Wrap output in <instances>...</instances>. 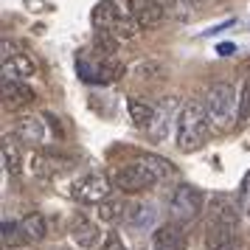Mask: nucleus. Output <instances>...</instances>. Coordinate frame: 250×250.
<instances>
[{"label":"nucleus","mask_w":250,"mask_h":250,"mask_svg":"<svg viewBox=\"0 0 250 250\" xmlns=\"http://www.w3.org/2000/svg\"><path fill=\"white\" fill-rule=\"evenodd\" d=\"M211 138V124L205 115V104L191 99L180 107V118H177V149L180 152H197L203 149Z\"/></svg>","instance_id":"f257e3e1"},{"label":"nucleus","mask_w":250,"mask_h":250,"mask_svg":"<svg viewBox=\"0 0 250 250\" xmlns=\"http://www.w3.org/2000/svg\"><path fill=\"white\" fill-rule=\"evenodd\" d=\"M203 104H205V115H208L211 129L225 132V129H230L233 124H239V96L233 93L230 84L219 82L214 87H208Z\"/></svg>","instance_id":"f03ea898"},{"label":"nucleus","mask_w":250,"mask_h":250,"mask_svg":"<svg viewBox=\"0 0 250 250\" xmlns=\"http://www.w3.org/2000/svg\"><path fill=\"white\" fill-rule=\"evenodd\" d=\"M110 191H113V183L107 174H82L79 180L73 183V191L70 197L76 203H84V205H102L110 200Z\"/></svg>","instance_id":"7ed1b4c3"},{"label":"nucleus","mask_w":250,"mask_h":250,"mask_svg":"<svg viewBox=\"0 0 250 250\" xmlns=\"http://www.w3.org/2000/svg\"><path fill=\"white\" fill-rule=\"evenodd\" d=\"M203 203H205L203 191H200L197 186L183 183V186H177V188H174V194H171L169 211H171V216H174V222H180V225H183V222L194 219V216L203 211Z\"/></svg>","instance_id":"20e7f679"},{"label":"nucleus","mask_w":250,"mask_h":250,"mask_svg":"<svg viewBox=\"0 0 250 250\" xmlns=\"http://www.w3.org/2000/svg\"><path fill=\"white\" fill-rule=\"evenodd\" d=\"M115 188L124 194H141V191H149V188H155V183L158 177L149 171V166H144L141 160L138 163H126L121 169L115 171Z\"/></svg>","instance_id":"39448f33"},{"label":"nucleus","mask_w":250,"mask_h":250,"mask_svg":"<svg viewBox=\"0 0 250 250\" xmlns=\"http://www.w3.org/2000/svg\"><path fill=\"white\" fill-rule=\"evenodd\" d=\"M177 107H180V104H177L174 96H166V99L158 104V110H155V121H152V126L146 129L152 141H163V138H169L171 124L177 126V118H180V110H177Z\"/></svg>","instance_id":"423d86ee"},{"label":"nucleus","mask_w":250,"mask_h":250,"mask_svg":"<svg viewBox=\"0 0 250 250\" xmlns=\"http://www.w3.org/2000/svg\"><path fill=\"white\" fill-rule=\"evenodd\" d=\"M188 248V236H186V228L180 222H163L155 228L152 233V250H186Z\"/></svg>","instance_id":"0eeeda50"},{"label":"nucleus","mask_w":250,"mask_h":250,"mask_svg":"<svg viewBox=\"0 0 250 250\" xmlns=\"http://www.w3.org/2000/svg\"><path fill=\"white\" fill-rule=\"evenodd\" d=\"M239 214H242L239 200L228 197V194H214V197H211V219H208V222L228 225V228H236L239 230Z\"/></svg>","instance_id":"6e6552de"},{"label":"nucleus","mask_w":250,"mask_h":250,"mask_svg":"<svg viewBox=\"0 0 250 250\" xmlns=\"http://www.w3.org/2000/svg\"><path fill=\"white\" fill-rule=\"evenodd\" d=\"M126 6H129V14L138 20L141 28H158L166 17V9L158 0H126Z\"/></svg>","instance_id":"1a4fd4ad"},{"label":"nucleus","mask_w":250,"mask_h":250,"mask_svg":"<svg viewBox=\"0 0 250 250\" xmlns=\"http://www.w3.org/2000/svg\"><path fill=\"white\" fill-rule=\"evenodd\" d=\"M20 144L25 146H40L42 144V138H45V124H42V118H37V115H20L17 121H14V132H12Z\"/></svg>","instance_id":"9d476101"},{"label":"nucleus","mask_w":250,"mask_h":250,"mask_svg":"<svg viewBox=\"0 0 250 250\" xmlns=\"http://www.w3.org/2000/svg\"><path fill=\"white\" fill-rule=\"evenodd\" d=\"M205 248L208 250H236V228L208 222V228H205Z\"/></svg>","instance_id":"9b49d317"},{"label":"nucleus","mask_w":250,"mask_h":250,"mask_svg":"<svg viewBox=\"0 0 250 250\" xmlns=\"http://www.w3.org/2000/svg\"><path fill=\"white\" fill-rule=\"evenodd\" d=\"M31 99H34V93L28 84L3 73V102H6V107H20V104H28Z\"/></svg>","instance_id":"f8f14e48"},{"label":"nucleus","mask_w":250,"mask_h":250,"mask_svg":"<svg viewBox=\"0 0 250 250\" xmlns=\"http://www.w3.org/2000/svg\"><path fill=\"white\" fill-rule=\"evenodd\" d=\"M121 9L115 6L113 0H99L96 6H93V14H90V23H93V28L96 31H110L115 25V20L121 17Z\"/></svg>","instance_id":"ddd939ff"},{"label":"nucleus","mask_w":250,"mask_h":250,"mask_svg":"<svg viewBox=\"0 0 250 250\" xmlns=\"http://www.w3.org/2000/svg\"><path fill=\"white\" fill-rule=\"evenodd\" d=\"M20 236H23V242H28V245H37V242H42L48 233L45 228V216L37 214V211H31V214H25L20 222Z\"/></svg>","instance_id":"4468645a"},{"label":"nucleus","mask_w":250,"mask_h":250,"mask_svg":"<svg viewBox=\"0 0 250 250\" xmlns=\"http://www.w3.org/2000/svg\"><path fill=\"white\" fill-rule=\"evenodd\" d=\"M124 222L132 230H146L152 222H155V205L149 203H132L124 211Z\"/></svg>","instance_id":"2eb2a0df"},{"label":"nucleus","mask_w":250,"mask_h":250,"mask_svg":"<svg viewBox=\"0 0 250 250\" xmlns=\"http://www.w3.org/2000/svg\"><path fill=\"white\" fill-rule=\"evenodd\" d=\"M126 110H129V118H132V124L141 126V129H149L152 121H155V104L144 102V99H138V96H129L126 99Z\"/></svg>","instance_id":"dca6fc26"},{"label":"nucleus","mask_w":250,"mask_h":250,"mask_svg":"<svg viewBox=\"0 0 250 250\" xmlns=\"http://www.w3.org/2000/svg\"><path fill=\"white\" fill-rule=\"evenodd\" d=\"M20 141L14 135H3V144H0V158H3V169L9 174H20L23 169V155H20Z\"/></svg>","instance_id":"f3484780"},{"label":"nucleus","mask_w":250,"mask_h":250,"mask_svg":"<svg viewBox=\"0 0 250 250\" xmlns=\"http://www.w3.org/2000/svg\"><path fill=\"white\" fill-rule=\"evenodd\" d=\"M3 73H9L14 79L25 82L37 73V62H34V57H28V54H17L9 65H3Z\"/></svg>","instance_id":"a211bd4d"},{"label":"nucleus","mask_w":250,"mask_h":250,"mask_svg":"<svg viewBox=\"0 0 250 250\" xmlns=\"http://www.w3.org/2000/svg\"><path fill=\"white\" fill-rule=\"evenodd\" d=\"M73 242L79 245V248H96L99 245V239H102V233H99V228L93 225V222H87V219H79L76 225H73Z\"/></svg>","instance_id":"6ab92c4d"},{"label":"nucleus","mask_w":250,"mask_h":250,"mask_svg":"<svg viewBox=\"0 0 250 250\" xmlns=\"http://www.w3.org/2000/svg\"><path fill=\"white\" fill-rule=\"evenodd\" d=\"M138 31H141V25H138V20L132 17V14H121V17L115 20V25L110 28V34H113L118 42H129V40H135Z\"/></svg>","instance_id":"aec40b11"},{"label":"nucleus","mask_w":250,"mask_h":250,"mask_svg":"<svg viewBox=\"0 0 250 250\" xmlns=\"http://www.w3.org/2000/svg\"><path fill=\"white\" fill-rule=\"evenodd\" d=\"M141 163H144V166H149V171H152L158 180H166V177H171V174L177 171L171 160L160 158V155H144V158H141Z\"/></svg>","instance_id":"412c9836"},{"label":"nucleus","mask_w":250,"mask_h":250,"mask_svg":"<svg viewBox=\"0 0 250 250\" xmlns=\"http://www.w3.org/2000/svg\"><path fill=\"white\" fill-rule=\"evenodd\" d=\"M93 51H99L102 59H113V54L118 51V40L110 31H96L93 34Z\"/></svg>","instance_id":"4be33fe9"},{"label":"nucleus","mask_w":250,"mask_h":250,"mask_svg":"<svg viewBox=\"0 0 250 250\" xmlns=\"http://www.w3.org/2000/svg\"><path fill=\"white\" fill-rule=\"evenodd\" d=\"M124 203H121V200H107V203H102L99 205V211H96V214H99V219H102V222H115V219H124Z\"/></svg>","instance_id":"5701e85b"},{"label":"nucleus","mask_w":250,"mask_h":250,"mask_svg":"<svg viewBox=\"0 0 250 250\" xmlns=\"http://www.w3.org/2000/svg\"><path fill=\"white\" fill-rule=\"evenodd\" d=\"M250 118V79H245L242 90H239V124H245Z\"/></svg>","instance_id":"b1692460"},{"label":"nucleus","mask_w":250,"mask_h":250,"mask_svg":"<svg viewBox=\"0 0 250 250\" xmlns=\"http://www.w3.org/2000/svg\"><path fill=\"white\" fill-rule=\"evenodd\" d=\"M239 205L250 208V171L242 177V186H239Z\"/></svg>","instance_id":"393cba45"},{"label":"nucleus","mask_w":250,"mask_h":250,"mask_svg":"<svg viewBox=\"0 0 250 250\" xmlns=\"http://www.w3.org/2000/svg\"><path fill=\"white\" fill-rule=\"evenodd\" d=\"M102 250H126V248H124V239L118 236V233H107Z\"/></svg>","instance_id":"a878e982"},{"label":"nucleus","mask_w":250,"mask_h":250,"mask_svg":"<svg viewBox=\"0 0 250 250\" xmlns=\"http://www.w3.org/2000/svg\"><path fill=\"white\" fill-rule=\"evenodd\" d=\"M138 73H141L144 79H155L160 73V65H155V62H141V65H138Z\"/></svg>","instance_id":"bb28decb"},{"label":"nucleus","mask_w":250,"mask_h":250,"mask_svg":"<svg viewBox=\"0 0 250 250\" xmlns=\"http://www.w3.org/2000/svg\"><path fill=\"white\" fill-rule=\"evenodd\" d=\"M230 51H233V45H228V42H225V45H219V54H222V57H228Z\"/></svg>","instance_id":"cd10ccee"},{"label":"nucleus","mask_w":250,"mask_h":250,"mask_svg":"<svg viewBox=\"0 0 250 250\" xmlns=\"http://www.w3.org/2000/svg\"><path fill=\"white\" fill-rule=\"evenodd\" d=\"M183 3H188V6H194V3H200V0H183Z\"/></svg>","instance_id":"c85d7f7f"},{"label":"nucleus","mask_w":250,"mask_h":250,"mask_svg":"<svg viewBox=\"0 0 250 250\" xmlns=\"http://www.w3.org/2000/svg\"><path fill=\"white\" fill-rule=\"evenodd\" d=\"M248 214H250V208H248Z\"/></svg>","instance_id":"c756f323"}]
</instances>
